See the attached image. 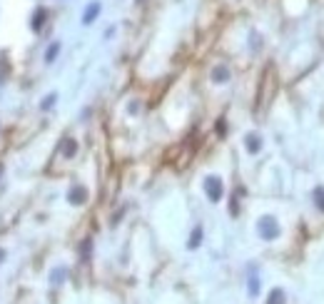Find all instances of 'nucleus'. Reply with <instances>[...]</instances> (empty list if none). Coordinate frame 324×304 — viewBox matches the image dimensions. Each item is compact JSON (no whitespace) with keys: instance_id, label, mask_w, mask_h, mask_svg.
Returning <instances> with one entry per match:
<instances>
[{"instance_id":"1","label":"nucleus","mask_w":324,"mask_h":304,"mask_svg":"<svg viewBox=\"0 0 324 304\" xmlns=\"http://www.w3.org/2000/svg\"><path fill=\"white\" fill-rule=\"evenodd\" d=\"M257 235H260V240H265V242L279 240V237H282V224H279V219H277L274 214H262V217L257 219Z\"/></svg>"},{"instance_id":"2","label":"nucleus","mask_w":324,"mask_h":304,"mask_svg":"<svg viewBox=\"0 0 324 304\" xmlns=\"http://www.w3.org/2000/svg\"><path fill=\"white\" fill-rule=\"evenodd\" d=\"M202 187H205V195H207V200H209L212 205L222 202V197H225V182H222L220 175H207Z\"/></svg>"},{"instance_id":"3","label":"nucleus","mask_w":324,"mask_h":304,"mask_svg":"<svg viewBox=\"0 0 324 304\" xmlns=\"http://www.w3.org/2000/svg\"><path fill=\"white\" fill-rule=\"evenodd\" d=\"M209 80H212L214 85H227V83L232 80V70H230V65H227V62H217V65L209 70Z\"/></svg>"},{"instance_id":"4","label":"nucleus","mask_w":324,"mask_h":304,"mask_svg":"<svg viewBox=\"0 0 324 304\" xmlns=\"http://www.w3.org/2000/svg\"><path fill=\"white\" fill-rule=\"evenodd\" d=\"M90 192L85 184H73L70 189H67V202L73 205V207H83L85 202H88Z\"/></svg>"},{"instance_id":"5","label":"nucleus","mask_w":324,"mask_h":304,"mask_svg":"<svg viewBox=\"0 0 324 304\" xmlns=\"http://www.w3.org/2000/svg\"><path fill=\"white\" fill-rule=\"evenodd\" d=\"M100 13H102V3L100 0H90L85 5V10H83V25H92L100 18Z\"/></svg>"},{"instance_id":"6","label":"nucleus","mask_w":324,"mask_h":304,"mask_svg":"<svg viewBox=\"0 0 324 304\" xmlns=\"http://www.w3.org/2000/svg\"><path fill=\"white\" fill-rule=\"evenodd\" d=\"M262 135L260 132H247L244 135V150L249 152V155H260L262 152Z\"/></svg>"},{"instance_id":"7","label":"nucleus","mask_w":324,"mask_h":304,"mask_svg":"<svg viewBox=\"0 0 324 304\" xmlns=\"http://www.w3.org/2000/svg\"><path fill=\"white\" fill-rule=\"evenodd\" d=\"M45 20H48V10L45 8H35L32 10V18H30V30L40 32L45 28Z\"/></svg>"},{"instance_id":"8","label":"nucleus","mask_w":324,"mask_h":304,"mask_svg":"<svg viewBox=\"0 0 324 304\" xmlns=\"http://www.w3.org/2000/svg\"><path fill=\"white\" fill-rule=\"evenodd\" d=\"M60 155L65 160H73L78 155V140L75 137H62V145H60Z\"/></svg>"},{"instance_id":"9","label":"nucleus","mask_w":324,"mask_h":304,"mask_svg":"<svg viewBox=\"0 0 324 304\" xmlns=\"http://www.w3.org/2000/svg\"><path fill=\"white\" fill-rule=\"evenodd\" d=\"M60 50H62V43L60 40H53L50 45H48V50H45V65H53V62L58 60V55H60Z\"/></svg>"},{"instance_id":"10","label":"nucleus","mask_w":324,"mask_h":304,"mask_svg":"<svg viewBox=\"0 0 324 304\" xmlns=\"http://www.w3.org/2000/svg\"><path fill=\"white\" fill-rule=\"evenodd\" d=\"M205 240V230H202V224H197L192 232H190V242H187V249H197L200 244Z\"/></svg>"},{"instance_id":"11","label":"nucleus","mask_w":324,"mask_h":304,"mask_svg":"<svg viewBox=\"0 0 324 304\" xmlns=\"http://www.w3.org/2000/svg\"><path fill=\"white\" fill-rule=\"evenodd\" d=\"M267 304H287V294L282 287H274L269 294H267Z\"/></svg>"},{"instance_id":"12","label":"nucleus","mask_w":324,"mask_h":304,"mask_svg":"<svg viewBox=\"0 0 324 304\" xmlns=\"http://www.w3.org/2000/svg\"><path fill=\"white\" fill-rule=\"evenodd\" d=\"M312 202H314V207L324 214V184H317V187L312 189Z\"/></svg>"},{"instance_id":"13","label":"nucleus","mask_w":324,"mask_h":304,"mask_svg":"<svg viewBox=\"0 0 324 304\" xmlns=\"http://www.w3.org/2000/svg\"><path fill=\"white\" fill-rule=\"evenodd\" d=\"M260 289H262L260 277H257V274H249V279H247V292H249V297H257V294H260Z\"/></svg>"},{"instance_id":"14","label":"nucleus","mask_w":324,"mask_h":304,"mask_svg":"<svg viewBox=\"0 0 324 304\" xmlns=\"http://www.w3.org/2000/svg\"><path fill=\"white\" fill-rule=\"evenodd\" d=\"M67 279V267H55L53 272H50V282L58 287V284H62Z\"/></svg>"},{"instance_id":"15","label":"nucleus","mask_w":324,"mask_h":304,"mask_svg":"<svg viewBox=\"0 0 324 304\" xmlns=\"http://www.w3.org/2000/svg\"><path fill=\"white\" fill-rule=\"evenodd\" d=\"M55 102H58V92H50V95H45V97H43L40 110H53V107H55Z\"/></svg>"},{"instance_id":"16","label":"nucleus","mask_w":324,"mask_h":304,"mask_svg":"<svg viewBox=\"0 0 324 304\" xmlns=\"http://www.w3.org/2000/svg\"><path fill=\"white\" fill-rule=\"evenodd\" d=\"M90 252H92V240H83V244H80V259L83 262H88L90 259Z\"/></svg>"},{"instance_id":"17","label":"nucleus","mask_w":324,"mask_h":304,"mask_svg":"<svg viewBox=\"0 0 324 304\" xmlns=\"http://www.w3.org/2000/svg\"><path fill=\"white\" fill-rule=\"evenodd\" d=\"M249 37H252V50H260V48H262V37H260V32H252Z\"/></svg>"},{"instance_id":"18","label":"nucleus","mask_w":324,"mask_h":304,"mask_svg":"<svg viewBox=\"0 0 324 304\" xmlns=\"http://www.w3.org/2000/svg\"><path fill=\"white\" fill-rule=\"evenodd\" d=\"M127 112H130V115H137V112H140V102H137V100H135V102H130Z\"/></svg>"},{"instance_id":"19","label":"nucleus","mask_w":324,"mask_h":304,"mask_svg":"<svg viewBox=\"0 0 324 304\" xmlns=\"http://www.w3.org/2000/svg\"><path fill=\"white\" fill-rule=\"evenodd\" d=\"M115 32H118V28H115V25H110V28H107V30H105V40H107V37H113V35H115Z\"/></svg>"},{"instance_id":"20","label":"nucleus","mask_w":324,"mask_h":304,"mask_svg":"<svg viewBox=\"0 0 324 304\" xmlns=\"http://www.w3.org/2000/svg\"><path fill=\"white\" fill-rule=\"evenodd\" d=\"M217 132H220V135H225V120H220V125H217Z\"/></svg>"},{"instance_id":"21","label":"nucleus","mask_w":324,"mask_h":304,"mask_svg":"<svg viewBox=\"0 0 324 304\" xmlns=\"http://www.w3.org/2000/svg\"><path fill=\"white\" fill-rule=\"evenodd\" d=\"M3 257H5V252H3V249H0V262H3Z\"/></svg>"},{"instance_id":"22","label":"nucleus","mask_w":324,"mask_h":304,"mask_svg":"<svg viewBox=\"0 0 324 304\" xmlns=\"http://www.w3.org/2000/svg\"><path fill=\"white\" fill-rule=\"evenodd\" d=\"M3 170H5V167H3V165H0V177H3Z\"/></svg>"}]
</instances>
